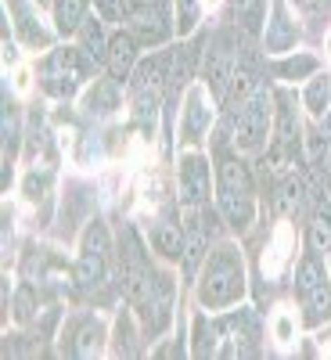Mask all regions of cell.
<instances>
[{
  "label": "cell",
  "mask_w": 331,
  "mask_h": 360,
  "mask_svg": "<svg viewBox=\"0 0 331 360\" xmlns=\"http://www.w3.org/2000/svg\"><path fill=\"white\" fill-rule=\"evenodd\" d=\"M274 72H278L281 79H303V76L310 79V76L317 72V58H313V54H295V51H292V54H281L278 65H274Z\"/></svg>",
  "instance_id": "24"
},
{
  "label": "cell",
  "mask_w": 331,
  "mask_h": 360,
  "mask_svg": "<svg viewBox=\"0 0 331 360\" xmlns=\"http://www.w3.org/2000/svg\"><path fill=\"white\" fill-rule=\"evenodd\" d=\"M108 40H112V33H108V22H105L98 11H90V15L83 18V25L76 29V47H79L83 54H90V58H94L98 65H105Z\"/></svg>",
  "instance_id": "19"
},
{
  "label": "cell",
  "mask_w": 331,
  "mask_h": 360,
  "mask_svg": "<svg viewBox=\"0 0 331 360\" xmlns=\"http://www.w3.org/2000/svg\"><path fill=\"white\" fill-rule=\"evenodd\" d=\"M202 4H205V11H216V8H220V0H202Z\"/></svg>",
  "instance_id": "30"
},
{
  "label": "cell",
  "mask_w": 331,
  "mask_h": 360,
  "mask_svg": "<svg viewBox=\"0 0 331 360\" xmlns=\"http://www.w3.org/2000/svg\"><path fill=\"white\" fill-rule=\"evenodd\" d=\"M90 8H94V0H51V15H54L58 37H76V29L83 25Z\"/></svg>",
  "instance_id": "21"
},
{
  "label": "cell",
  "mask_w": 331,
  "mask_h": 360,
  "mask_svg": "<svg viewBox=\"0 0 331 360\" xmlns=\"http://www.w3.org/2000/svg\"><path fill=\"white\" fill-rule=\"evenodd\" d=\"M176 198L184 209H202L209 202V159L198 148H184L176 162Z\"/></svg>",
  "instance_id": "10"
},
{
  "label": "cell",
  "mask_w": 331,
  "mask_h": 360,
  "mask_svg": "<svg viewBox=\"0 0 331 360\" xmlns=\"http://www.w3.org/2000/svg\"><path fill=\"white\" fill-rule=\"evenodd\" d=\"M202 11H205L202 0H173L176 33H180V37H191L195 29H198V22H202Z\"/></svg>",
  "instance_id": "26"
},
{
  "label": "cell",
  "mask_w": 331,
  "mask_h": 360,
  "mask_svg": "<svg viewBox=\"0 0 331 360\" xmlns=\"http://www.w3.org/2000/svg\"><path fill=\"white\" fill-rule=\"evenodd\" d=\"M15 90H18V94H25V90H29V69H18L15 72Z\"/></svg>",
  "instance_id": "29"
},
{
  "label": "cell",
  "mask_w": 331,
  "mask_h": 360,
  "mask_svg": "<svg viewBox=\"0 0 331 360\" xmlns=\"http://www.w3.org/2000/svg\"><path fill=\"white\" fill-rule=\"evenodd\" d=\"M134 339H137V321H134V314L123 310L115 317V328H112V353L115 356H134L137 353Z\"/></svg>",
  "instance_id": "23"
},
{
  "label": "cell",
  "mask_w": 331,
  "mask_h": 360,
  "mask_svg": "<svg viewBox=\"0 0 331 360\" xmlns=\"http://www.w3.org/2000/svg\"><path fill=\"white\" fill-rule=\"evenodd\" d=\"M94 11L108 22V25H123L130 18V0H94Z\"/></svg>",
  "instance_id": "28"
},
{
  "label": "cell",
  "mask_w": 331,
  "mask_h": 360,
  "mask_svg": "<svg viewBox=\"0 0 331 360\" xmlns=\"http://www.w3.org/2000/svg\"><path fill=\"white\" fill-rule=\"evenodd\" d=\"M292 252H295V227H292V224H278L274 238H270V245H266V252H263V274H266L270 281H278V278L285 274Z\"/></svg>",
  "instance_id": "18"
},
{
  "label": "cell",
  "mask_w": 331,
  "mask_h": 360,
  "mask_svg": "<svg viewBox=\"0 0 331 360\" xmlns=\"http://www.w3.org/2000/svg\"><path fill=\"white\" fill-rule=\"evenodd\" d=\"M108 332L98 314H83V317H72L69 328L62 332V353L69 356H101L105 346H108Z\"/></svg>",
  "instance_id": "12"
},
{
  "label": "cell",
  "mask_w": 331,
  "mask_h": 360,
  "mask_svg": "<svg viewBox=\"0 0 331 360\" xmlns=\"http://www.w3.org/2000/svg\"><path fill=\"white\" fill-rule=\"evenodd\" d=\"M234 65H238V47L227 33H216L205 47V69H202V83L213 90V98L223 101L231 94V79H234Z\"/></svg>",
  "instance_id": "11"
},
{
  "label": "cell",
  "mask_w": 331,
  "mask_h": 360,
  "mask_svg": "<svg viewBox=\"0 0 331 360\" xmlns=\"http://www.w3.org/2000/svg\"><path fill=\"white\" fill-rule=\"evenodd\" d=\"M245 299V259L234 242H220L209 249L198 270V307L202 310H227Z\"/></svg>",
  "instance_id": "1"
},
{
  "label": "cell",
  "mask_w": 331,
  "mask_h": 360,
  "mask_svg": "<svg viewBox=\"0 0 331 360\" xmlns=\"http://www.w3.org/2000/svg\"><path fill=\"white\" fill-rule=\"evenodd\" d=\"M295 292L303 299V310H306V324H324L331 321V285L324 274V263L320 252H310L295 270Z\"/></svg>",
  "instance_id": "7"
},
{
  "label": "cell",
  "mask_w": 331,
  "mask_h": 360,
  "mask_svg": "<svg viewBox=\"0 0 331 360\" xmlns=\"http://www.w3.org/2000/svg\"><path fill=\"white\" fill-rule=\"evenodd\" d=\"M137 47H141V40L130 33V29L119 25L115 33H112L108 54H105V69H108L112 79L130 83V76H134V69H137V62H141V51H137Z\"/></svg>",
  "instance_id": "16"
},
{
  "label": "cell",
  "mask_w": 331,
  "mask_h": 360,
  "mask_svg": "<svg viewBox=\"0 0 331 360\" xmlns=\"http://www.w3.org/2000/svg\"><path fill=\"white\" fill-rule=\"evenodd\" d=\"M213 90L205 83H191L184 94V108H180V144L184 148H198L213 127Z\"/></svg>",
  "instance_id": "9"
},
{
  "label": "cell",
  "mask_w": 331,
  "mask_h": 360,
  "mask_svg": "<svg viewBox=\"0 0 331 360\" xmlns=\"http://www.w3.org/2000/svg\"><path fill=\"white\" fill-rule=\"evenodd\" d=\"M327 101H331V79L320 76V72H313L310 83H306V90H303V105H306V112H310L313 119H324Z\"/></svg>",
  "instance_id": "22"
},
{
  "label": "cell",
  "mask_w": 331,
  "mask_h": 360,
  "mask_svg": "<svg viewBox=\"0 0 331 360\" xmlns=\"http://www.w3.org/2000/svg\"><path fill=\"white\" fill-rule=\"evenodd\" d=\"M152 281H155V266H152V259H148L137 231L126 227V231H123V242H119V288H123L126 303H130L134 310L148 299V292H152Z\"/></svg>",
  "instance_id": "5"
},
{
  "label": "cell",
  "mask_w": 331,
  "mask_h": 360,
  "mask_svg": "<svg viewBox=\"0 0 331 360\" xmlns=\"http://www.w3.org/2000/svg\"><path fill=\"white\" fill-rule=\"evenodd\" d=\"M274 94L266 86H256L252 94L242 101L234 115V148L245 155H256L266 148L270 141V130H274Z\"/></svg>",
  "instance_id": "4"
},
{
  "label": "cell",
  "mask_w": 331,
  "mask_h": 360,
  "mask_svg": "<svg viewBox=\"0 0 331 360\" xmlns=\"http://www.w3.org/2000/svg\"><path fill=\"white\" fill-rule=\"evenodd\" d=\"M310 242H313V252L327 256L331 252V209L324 202V209L313 217V227H310Z\"/></svg>",
  "instance_id": "27"
},
{
  "label": "cell",
  "mask_w": 331,
  "mask_h": 360,
  "mask_svg": "<svg viewBox=\"0 0 331 360\" xmlns=\"http://www.w3.org/2000/svg\"><path fill=\"white\" fill-rule=\"evenodd\" d=\"M205 209V205H202ZM202 209H188V220H184V249H180V266H184V278L195 281L198 270L209 256V224Z\"/></svg>",
  "instance_id": "14"
},
{
  "label": "cell",
  "mask_w": 331,
  "mask_h": 360,
  "mask_svg": "<svg viewBox=\"0 0 331 360\" xmlns=\"http://www.w3.org/2000/svg\"><path fill=\"white\" fill-rule=\"evenodd\" d=\"M148 245L152 252H159V259H180V249H184V224H173L169 217H159L148 231Z\"/></svg>",
  "instance_id": "20"
},
{
  "label": "cell",
  "mask_w": 331,
  "mask_h": 360,
  "mask_svg": "<svg viewBox=\"0 0 331 360\" xmlns=\"http://www.w3.org/2000/svg\"><path fill=\"white\" fill-rule=\"evenodd\" d=\"M37 69H40L44 90H47L51 98H58V101L76 98L79 90L98 76V62H94V58L83 54L79 47H69V44L51 47L47 58H44Z\"/></svg>",
  "instance_id": "3"
},
{
  "label": "cell",
  "mask_w": 331,
  "mask_h": 360,
  "mask_svg": "<svg viewBox=\"0 0 331 360\" xmlns=\"http://www.w3.org/2000/svg\"><path fill=\"white\" fill-rule=\"evenodd\" d=\"M324 51H327V58H331V33L324 37Z\"/></svg>",
  "instance_id": "31"
},
{
  "label": "cell",
  "mask_w": 331,
  "mask_h": 360,
  "mask_svg": "<svg viewBox=\"0 0 331 360\" xmlns=\"http://www.w3.org/2000/svg\"><path fill=\"white\" fill-rule=\"evenodd\" d=\"M141 321H144V335H162L169 321H173V278L166 270H155V281H152V292L148 299L137 307Z\"/></svg>",
  "instance_id": "13"
},
{
  "label": "cell",
  "mask_w": 331,
  "mask_h": 360,
  "mask_svg": "<svg viewBox=\"0 0 331 360\" xmlns=\"http://www.w3.org/2000/svg\"><path fill=\"white\" fill-rule=\"evenodd\" d=\"M295 335H299V317H295V310H288V307L274 310V317H270V339H274L278 346H292Z\"/></svg>",
  "instance_id": "25"
},
{
  "label": "cell",
  "mask_w": 331,
  "mask_h": 360,
  "mask_svg": "<svg viewBox=\"0 0 331 360\" xmlns=\"http://www.w3.org/2000/svg\"><path fill=\"white\" fill-rule=\"evenodd\" d=\"M83 108L94 119L115 115L119 108H123V83L112 79V76H94L83 86Z\"/></svg>",
  "instance_id": "17"
},
{
  "label": "cell",
  "mask_w": 331,
  "mask_h": 360,
  "mask_svg": "<svg viewBox=\"0 0 331 360\" xmlns=\"http://www.w3.org/2000/svg\"><path fill=\"white\" fill-rule=\"evenodd\" d=\"M295 44H299V25H295L288 4L285 0H270V22H266V33H263L266 54H274V58L292 54Z\"/></svg>",
  "instance_id": "15"
},
{
  "label": "cell",
  "mask_w": 331,
  "mask_h": 360,
  "mask_svg": "<svg viewBox=\"0 0 331 360\" xmlns=\"http://www.w3.org/2000/svg\"><path fill=\"white\" fill-rule=\"evenodd\" d=\"M108 263H112V242L101 220H90L79 238L76 256V281L83 292H101L108 285Z\"/></svg>",
  "instance_id": "6"
},
{
  "label": "cell",
  "mask_w": 331,
  "mask_h": 360,
  "mask_svg": "<svg viewBox=\"0 0 331 360\" xmlns=\"http://www.w3.org/2000/svg\"><path fill=\"white\" fill-rule=\"evenodd\" d=\"M4 11L11 18V33L18 37L25 51H51L58 29L54 22L44 18L40 0H4Z\"/></svg>",
  "instance_id": "8"
},
{
  "label": "cell",
  "mask_w": 331,
  "mask_h": 360,
  "mask_svg": "<svg viewBox=\"0 0 331 360\" xmlns=\"http://www.w3.org/2000/svg\"><path fill=\"white\" fill-rule=\"evenodd\" d=\"M216 205L223 220L234 231H249L256 220V188H252V173L242 159L223 155L216 162Z\"/></svg>",
  "instance_id": "2"
}]
</instances>
